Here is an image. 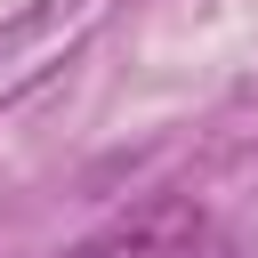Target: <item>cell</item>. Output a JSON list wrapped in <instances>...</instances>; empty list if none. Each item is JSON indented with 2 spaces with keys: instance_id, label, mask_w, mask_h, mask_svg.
Instances as JSON below:
<instances>
[{
  "instance_id": "6da1fadb",
  "label": "cell",
  "mask_w": 258,
  "mask_h": 258,
  "mask_svg": "<svg viewBox=\"0 0 258 258\" xmlns=\"http://www.w3.org/2000/svg\"><path fill=\"white\" fill-rule=\"evenodd\" d=\"M202 242H210L202 202L161 194V202H137L129 218L97 226V234H89V242H73L64 258H202Z\"/></svg>"
},
{
  "instance_id": "7a4b0ae2",
  "label": "cell",
  "mask_w": 258,
  "mask_h": 258,
  "mask_svg": "<svg viewBox=\"0 0 258 258\" xmlns=\"http://www.w3.org/2000/svg\"><path fill=\"white\" fill-rule=\"evenodd\" d=\"M202 258H226V250H202Z\"/></svg>"
}]
</instances>
